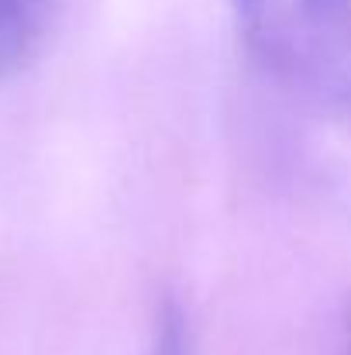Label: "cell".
I'll return each instance as SVG.
<instances>
[{"label":"cell","instance_id":"obj_3","mask_svg":"<svg viewBox=\"0 0 351 355\" xmlns=\"http://www.w3.org/2000/svg\"><path fill=\"white\" fill-rule=\"evenodd\" d=\"M145 355H193L190 352V324H186V314H183V307H179L172 297H165L162 307L155 311Z\"/></svg>","mask_w":351,"mask_h":355},{"label":"cell","instance_id":"obj_1","mask_svg":"<svg viewBox=\"0 0 351 355\" xmlns=\"http://www.w3.org/2000/svg\"><path fill=\"white\" fill-rule=\"evenodd\" d=\"M255 66L293 101L351 118V0H228Z\"/></svg>","mask_w":351,"mask_h":355},{"label":"cell","instance_id":"obj_4","mask_svg":"<svg viewBox=\"0 0 351 355\" xmlns=\"http://www.w3.org/2000/svg\"><path fill=\"white\" fill-rule=\"evenodd\" d=\"M345 355H351V318H348V335H345Z\"/></svg>","mask_w":351,"mask_h":355},{"label":"cell","instance_id":"obj_2","mask_svg":"<svg viewBox=\"0 0 351 355\" xmlns=\"http://www.w3.org/2000/svg\"><path fill=\"white\" fill-rule=\"evenodd\" d=\"M59 3L62 0H0V83L42 52Z\"/></svg>","mask_w":351,"mask_h":355}]
</instances>
